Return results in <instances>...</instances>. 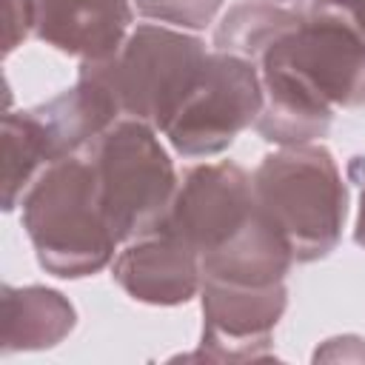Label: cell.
Returning a JSON list of instances; mask_svg holds the SVG:
<instances>
[{
	"label": "cell",
	"instance_id": "cell-1",
	"mask_svg": "<svg viewBox=\"0 0 365 365\" xmlns=\"http://www.w3.org/2000/svg\"><path fill=\"white\" fill-rule=\"evenodd\" d=\"M20 222L40 268L60 279L97 274L120 245L106 220L100 180L88 154L46 165L20 200Z\"/></svg>",
	"mask_w": 365,
	"mask_h": 365
},
{
	"label": "cell",
	"instance_id": "cell-2",
	"mask_svg": "<svg viewBox=\"0 0 365 365\" xmlns=\"http://www.w3.org/2000/svg\"><path fill=\"white\" fill-rule=\"evenodd\" d=\"M257 205L285 234L297 262L328 257L345 228L348 188L325 145H288L254 171Z\"/></svg>",
	"mask_w": 365,
	"mask_h": 365
},
{
	"label": "cell",
	"instance_id": "cell-3",
	"mask_svg": "<svg viewBox=\"0 0 365 365\" xmlns=\"http://www.w3.org/2000/svg\"><path fill=\"white\" fill-rule=\"evenodd\" d=\"M88 160L100 180L106 220L120 245L165 222L180 180L151 123L120 117L88 145Z\"/></svg>",
	"mask_w": 365,
	"mask_h": 365
},
{
	"label": "cell",
	"instance_id": "cell-4",
	"mask_svg": "<svg viewBox=\"0 0 365 365\" xmlns=\"http://www.w3.org/2000/svg\"><path fill=\"white\" fill-rule=\"evenodd\" d=\"M205 54V43L191 31L140 23L128 31L117 54L83 63L94 66L114 88L123 114L163 131L194 86Z\"/></svg>",
	"mask_w": 365,
	"mask_h": 365
},
{
	"label": "cell",
	"instance_id": "cell-5",
	"mask_svg": "<svg viewBox=\"0 0 365 365\" xmlns=\"http://www.w3.org/2000/svg\"><path fill=\"white\" fill-rule=\"evenodd\" d=\"M262 111L259 66L231 51H208L202 68L163 128L168 145L182 157H214L237 134L251 128Z\"/></svg>",
	"mask_w": 365,
	"mask_h": 365
},
{
	"label": "cell",
	"instance_id": "cell-6",
	"mask_svg": "<svg viewBox=\"0 0 365 365\" xmlns=\"http://www.w3.org/2000/svg\"><path fill=\"white\" fill-rule=\"evenodd\" d=\"M259 60L285 66L331 106H365V34L328 9L311 3L299 26L271 43Z\"/></svg>",
	"mask_w": 365,
	"mask_h": 365
},
{
	"label": "cell",
	"instance_id": "cell-7",
	"mask_svg": "<svg viewBox=\"0 0 365 365\" xmlns=\"http://www.w3.org/2000/svg\"><path fill=\"white\" fill-rule=\"evenodd\" d=\"M254 211V174L231 160H214L182 174L163 228L202 257L242 228Z\"/></svg>",
	"mask_w": 365,
	"mask_h": 365
},
{
	"label": "cell",
	"instance_id": "cell-8",
	"mask_svg": "<svg viewBox=\"0 0 365 365\" xmlns=\"http://www.w3.org/2000/svg\"><path fill=\"white\" fill-rule=\"evenodd\" d=\"M202 351L214 362H245L274 356V328L285 314V282L228 285L202 279Z\"/></svg>",
	"mask_w": 365,
	"mask_h": 365
},
{
	"label": "cell",
	"instance_id": "cell-9",
	"mask_svg": "<svg viewBox=\"0 0 365 365\" xmlns=\"http://www.w3.org/2000/svg\"><path fill=\"white\" fill-rule=\"evenodd\" d=\"M114 282L145 305H182L202 288L200 254L168 228L148 231L123 242L111 262Z\"/></svg>",
	"mask_w": 365,
	"mask_h": 365
},
{
	"label": "cell",
	"instance_id": "cell-10",
	"mask_svg": "<svg viewBox=\"0 0 365 365\" xmlns=\"http://www.w3.org/2000/svg\"><path fill=\"white\" fill-rule=\"evenodd\" d=\"M131 20V0H34V34L80 60L117 54Z\"/></svg>",
	"mask_w": 365,
	"mask_h": 365
},
{
	"label": "cell",
	"instance_id": "cell-11",
	"mask_svg": "<svg viewBox=\"0 0 365 365\" xmlns=\"http://www.w3.org/2000/svg\"><path fill=\"white\" fill-rule=\"evenodd\" d=\"M31 111L46 128L48 148H51L54 160L80 154L106 128H111L123 114L114 88L88 63L80 66L77 83L68 91L51 97L48 103H43Z\"/></svg>",
	"mask_w": 365,
	"mask_h": 365
},
{
	"label": "cell",
	"instance_id": "cell-12",
	"mask_svg": "<svg viewBox=\"0 0 365 365\" xmlns=\"http://www.w3.org/2000/svg\"><path fill=\"white\" fill-rule=\"evenodd\" d=\"M257 66L262 80V111L254 123L257 134L279 148L325 137L334 120V106L285 66L268 60H259Z\"/></svg>",
	"mask_w": 365,
	"mask_h": 365
},
{
	"label": "cell",
	"instance_id": "cell-13",
	"mask_svg": "<svg viewBox=\"0 0 365 365\" xmlns=\"http://www.w3.org/2000/svg\"><path fill=\"white\" fill-rule=\"evenodd\" d=\"M294 251L285 234L257 205L242 228H237L222 245L200 257L202 279L228 285H274L282 282L294 265Z\"/></svg>",
	"mask_w": 365,
	"mask_h": 365
},
{
	"label": "cell",
	"instance_id": "cell-14",
	"mask_svg": "<svg viewBox=\"0 0 365 365\" xmlns=\"http://www.w3.org/2000/svg\"><path fill=\"white\" fill-rule=\"evenodd\" d=\"M3 328H0V351H43L60 345L77 325L74 305L54 288L46 285H3Z\"/></svg>",
	"mask_w": 365,
	"mask_h": 365
},
{
	"label": "cell",
	"instance_id": "cell-15",
	"mask_svg": "<svg viewBox=\"0 0 365 365\" xmlns=\"http://www.w3.org/2000/svg\"><path fill=\"white\" fill-rule=\"evenodd\" d=\"M302 14L305 11L291 9L285 3H274V0L237 3L217 23L211 46L217 51H231L257 63L271 43H277L282 34L299 26Z\"/></svg>",
	"mask_w": 365,
	"mask_h": 365
},
{
	"label": "cell",
	"instance_id": "cell-16",
	"mask_svg": "<svg viewBox=\"0 0 365 365\" xmlns=\"http://www.w3.org/2000/svg\"><path fill=\"white\" fill-rule=\"evenodd\" d=\"M51 163L48 137L34 111H9L3 117V211H14L37 174Z\"/></svg>",
	"mask_w": 365,
	"mask_h": 365
},
{
	"label": "cell",
	"instance_id": "cell-17",
	"mask_svg": "<svg viewBox=\"0 0 365 365\" xmlns=\"http://www.w3.org/2000/svg\"><path fill=\"white\" fill-rule=\"evenodd\" d=\"M131 3L140 17L182 31H200L211 26L222 9V0H131Z\"/></svg>",
	"mask_w": 365,
	"mask_h": 365
},
{
	"label": "cell",
	"instance_id": "cell-18",
	"mask_svg": "<svg viewBox=\"0 0 365 365\" xmlns=\"http://www.w3.org/2000/svg\"><path fill=\"white\" fill-rule=\"evenodd\" d=\"M6 14V54H11L29 31H34V0H3Z\"/></svg>",
	"mask_w": 365,
	"mask_h": 365
},
{
	"label": "cell",
	"instance_id": "cell-19",
	"mask_svg": "<svg viewBox=\"0 0 365 365\" xmlns=\"http://www.w3.org/2000/svg\"><path fill=\"white\" fill-rule=\"evenodd\" d=\"M314 359H334V362L354 359V362H362L365 359V339L362 336H334V339H325V345L317 348Z\"/></svg>",
	"mask_w": 365,
	"mask_h": 365
},
{
	"label": "cell",
	"instance_id": "cell-20",
	"mask_svg": "<svg viewBox=\"0 0 365 365\" xmlns=\"http://www.w3.org/2000/svg\"><path fill=\"white\" fill-rule=\"evenodd\" d=\"M319 9H328L334 14H339L342 20H348L356 31L365 34V0H311Z\"/></svg>",
	"mask_w": 365,
	"mask_h": 365
},
{
	"label": "cell",
	"instance_id": "cell-21",
	"mask_svg": "<svg viewBox=\"0 0 365 365\" xmlns=\"http://www.w3.org/2000/svg\"><path fill=\"white\" fill-rule=\"evenodd\" d=\"M354 240H356V245H362V248H365V188H362V194H359V208H356Z\"/></svg>",
	"mask_w": 365,
	"mask_h": 365
},
{
	"label": "cell",
	"instance_id": "cell-22",
	"mask_svg": "<svg viewBox=\"0 0 365 365\" xmlns=\"http://www.w3.org/2000/svg\"><path fill=\"white\" fill-rule=\"evenodd\" d=\"M274 3H294V0H274Z\"/></svg>",
	"mask_w": 365,
	"mask_h": 365
}]
</instances>
